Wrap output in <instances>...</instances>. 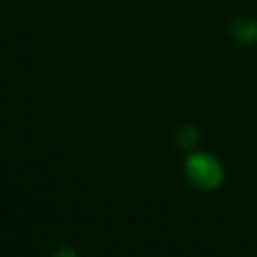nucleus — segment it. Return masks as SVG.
<instances>
[{
    "label": "nucleus",
    "mask_w": 257,
    "mask_h": 257,
    "mask_svg": "<svg viewBox=\"0 0 257 257\" xmlns=\"http://www.w3.org/2000/svg\"><path fill=\"white\" fill-rule=\"evenodd\" d=\"M185 177L199 191H213L223 183V167L209 153H193L185 161Z\"/></svg>",
    "instance_id": "nucleus-1"
},
{
    "label": "nucleus",
    "mask_w": 257,
    "mask_h": 257,
    "mask_svg": "<svg viewBox=\"0 0 257 257\" xmlns=\"http://www.w3.org/2000/svg\"><path fill=\"white\" fill-rule=\"evenodd\" d=\"M231 34L241 42H251L257 38V22L251 18H237L231 24Z\"/></svg>",
    "instance_id": "nucleus-2"
},
{
    "label": "nucleus",
    "mask_w": 257,
    "mask_h": 257,
    "mask_svg": "<svg viewBox=\"0 0 257 257\" xmlns=\"http://www.w3.org/2000/svg\"><path fill=\"white\" fill-rule=\"evenodd\" d=\"M197 139H199V133H197V128L195 126H191V124H185V126H181L179 131H177V141H179V145L181 147H193L195 143H197Z\"/></svg>",
    "instance_id": "nucleus-3"
},
{
    "label": "nucleus",
    "mask_w": 257,
    "mask_h": 257,
    "mask_svg": "<svg viewBox=\"0 0 257 257\" xmlns=\"http://www.w3.org/2000/svg\"><path fill=\"white\" fill-rule=\"evenodd\" d=\"M54 255H56V257H62V255H70V257H76V251H74V249H58Z\"/></svg>",
    "instance_id": "nucleus-4"
}]
</instances>
